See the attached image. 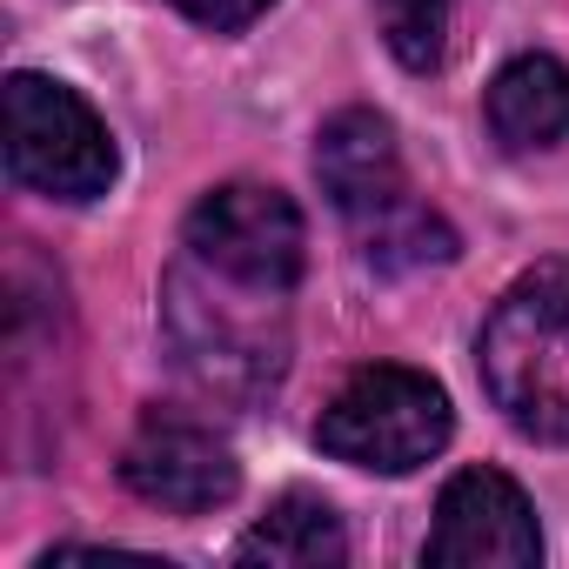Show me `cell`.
<instances>
[{"label": "cell", "instance_id": "cell-5", "mask_svg": "<svg viewBox=\"0 0 569 569\" xmlns=\"http://www.w3.org/2000/svg\"><path fill=\"white\" fill-rule=\"evenodd\" d=\"M114 134L108 121L48 74L8 81V174L48 201H94L114 188Z\"/></svg>", "mask_w": 569, "mask_h": 569}, {"label": "cell", "instance_id": "cell-9", "mask_svg": "<svg viewBox=\"0 0 569 569\" xmlns=\"http://www.w3.org/2000/svg\"><path fill=\"white\" fill-rule=\"evenodd\" d=\"M482 114L509 154H536V148L569 141V68L556 54H516L509 68H496Z\"/></svg>", "mask_w": 569, "mask_h": 569}, {"label": "cell", "instance_id": "cell-3", "mask_svg": "<svg viewBox=\"0 0 569 569\" xmlns=\"http://www.w3.org/2000/svg\"><path fill=\"white\" fill-rule=\"evenodd\" d=\"M489 402L536 442H569V261L509 281L476 336Z\"/></svg>", "mask_w": 569, "mask_h": 569}, {"label": "cell", "instance_id": "cell-12", "mask_svg": "<svg viewBox=\"0 0 569 569\" xmlns=\"http://www.w3.org/2000/svg\"><path fill=\"white\" fill-rule=\"evenodd\" d=\"M174 8L188 14V21H201V28H214V34H234V28H248V21H261L274 0H174Z\"/></svg>", "mask_w": 569, "mask_h": 569}, {"label": "cell", "instance_id": "cell-1", "mask_svg": "<svg viewBox=\"0 0 569 569\" xmlns=\"http://www.w3.org/2000/svg\"><path fill=\"white\" fill-rule=\"evenodd\" d=\"M316 181H322L329 208L349 221V234L376 274H416V268L456 261V228L429 201H416V188L402 174L396 128L376 108H342L322 121Z\"/></svg>", "mask_w": 569, "mask_h": 569}, {"label": "cell", "instance_id": "cell-8", "mask_svg": "<svg viewBox=\"0 0 569 569\" xmlns=\"http://www.w3.org/2000/svg\"><path fill=\"white\" fill-rule=\"evenodd\" d=\"M436 569H529L542 562V529L529 496L502 469H462L436 496V529L422 542Z\"/></svg>", "mask_w": 569, "mask_h": 569}, {"label": "cell", "instance_id": "cell-11", "mask_svg": "<svg viewBox=\"0 0 569 569\" xmlns=\"http://www.w3.org/2000/svg\"><path fill=\"white\" fill-rule=\"evenodd\" d=\"M476 8L482 0H376V21H382L389 54L409 74H436L456 54V41H462Z\"/></svg>", "mask_w": 569, "mask_h": 569}, {"label": "cell", "instance_id": "cell-10", "mask_svg": "<svg viewBox=\"0 0 569 569\" xmlns=\"http://www.w3.org/2000/svg\"><path fill=\"white\" fill-rule=\"evenodd\" d=\"M234 562H274V569H336L349 562V529L342 516L309 496V489H289L274 496L268 516L234 542Z\"/></svg>", "mask_w": 569, "mask_h": 569}, {"label": "cell", "instance_id": "cell-7", "mask_svg": "<svg viewBox=\"0 0 569 569\" xmlns=\"http://www.w3.org/2000/svg\"><path fill=\"white\" fill-rule=\"evenodd\" d=\"M121 482L168 516H208L241 489V462L228 436H214V422L181 409H148L121 449Z\"/></svg>", "mask_w": 569, "mask_h": 569}, {"label": "cell", "instance_id": "cell-4", "mask_svg": "<svg viewBox=\"0 0 569 569\" xmlns=\"http://www.w3.org/2000/svg\"><path fill=\"white\" fill-rule=\"evenodd\" d=\"M449 429H456V416H449L442 382H429L422 369H402V362H376V369H356L329 396L316 442H322V456H336L349 469L409 476L449 449Z\"/></svg>", "mask_w": 569, "mask_h": 569}, {"label": "cell", "instance_id": "cell-6", "mask_svg": "<svg viewBox=\"0 0 569 569\" xmlns=\"http://www.w3.org/2000/svg\"><path fill=\"white\" fill-rule=\"evenodd\" d=\"M181 241L201 268L248 281V289H268V296H289L309 261L302 208L268 181H221L214 194H201Z\"/></svg>", "mask_w": 569, "mask_h": 569}, {"label": "cell", "instance_id": "cell-2", "mask_svg": "<svg viewBox=\"0 0 569 569\" xmlns=\"http://www.w3.org/2000/svg\"><path fill=\"white\" fill-rule=\"evenodd\" d=\"M161 329L174 362L221 402H261L289 369V309L268 289L228 281L194 254L161 281Z\"/></svg>", "mask_w": 569, "mask_h": 569}]
</instances>
